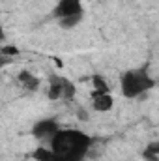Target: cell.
Masks as SVG:
<instances>
[{
  "mask_svg": "<svg viewBox=\"0 0 159 161\" xmlns=\"http://www.w3.org/2000/svg\"><path fill=\"white\" fill-rule=\"evenodd\" d=\"M49 146L64 161H84L92 146V139L80 129H60Z\"/></svg>",
  "mask_w": 159,
  "mask_h": 161,
  "instance_id": "obj_1",
  "label": "cell"
},
{
  "mask_svg": "<svg viewBox=\"0 0 159 161\" xmlns=\"http://www.w3.org/2000/svg\"><path fill=\"white\" fill-rule=\"evenodd\" d=\"M154 86H156V80L152 79V75L148 73V68L146 66L135 68V69H127L122 75V79H120L122 94L127 99L139 97V96L146 94L148 90H152Z\"/></svg>",
  "mask_w": 159,
  "mask_h": 161,
  "instance_id": "obj_2",
  "label": "cell"
},
{
  "mask_svg": "<svg viewBox=\"0 0 159 161\" xmlns=\"http://www.w3.org/2000/svg\"><path fill=\"white\" fill-rule=\"evenodd\" d=\"M49 99H71L75 96V86L73 82L62 77H51L49 84V92H47Z\"/></svg>",
  "mask_w": 159,
  "mask_h": 161,
  "instance_id": "obj_3",
  "label": "cell"
},
{
  "mask_svg": "<svg viewBox=\"0 0 159 161\" xmlns=\"http://www.w3.org/2000/svg\"><path fill=\"white\" fill-rule=\"evenodd\" d=\"M58 131H60V125L54 120H51V118L40 120L38 124H34V127H32V135H34L36 139H40V141L49 142V144H51V141L54 139V135H56Z\"/></svg>",
  "mask_w": 159,
  "mask_h": 161,
  "instance_id": "obj_4",
  "label": "cell"
},
{
  "mask_svg": "<svg viewBox=\"0 0 159 161\" xmlns=\"http://www.w3.org/2000/svg\"><path fill=\"white\" fill-rule=\"evenodd\" d=\"M77 13H82L80 0H58V4L52 9V17L56 21H60L64 17H69V15H77Z\"/></svg>",
  "mask_w": 159,
  "mask_h": 161,
  "instance_id": "obj_5",
  "label": "cell"
},
{
  "mask_svg": "<svg viewBox=\"0 0 159 161\" xmlns=\"http://www.w3.org/2000/svg\"><path fill=\"white\" fill-rule=\"evenodd\" d=\"M90 99H92V107L99 113H107L112 109L114 105V99L111 96V92H101V90H92L90 94Z\"/></svg>",
  "mask_w": 159,
  "mask_h": 161,
  "instance_id": "obj_6",
  "label": "cell"
},
{
  "mask_svg": "<svg viewBox=\"0 0 159 161\" xmlns=\"http://www.w3.org/2000/svg\"><path fill=\"white\" fill-rule=\"evenodd\" d=\"M17 80H19V84H21L25 90H30V92H34V90H38V88H40V79H38L34 73L26 71V69L19 73Z\"/></svg>",
  "mask_w": 159,
  "mask_h": 161,
  "instance_id": "obj_7",
  "label": "cell"
},
{
  "mask_svg": "<svg viewBox=\"0 0 159 161\" xmlns=\"http://www.w3.org/2000/svg\"><path fill=\"white\" fill-rule=\"evenodd\" d=\"M32 158L36 161H64L58 154H54V152L51 150V146H49V148H45V146L36 148L34 154H32Z\"/></svg>",
  "mask_w": 159,
  "mask_h": 161,
  "instance_id": "obj_8",
  "label": "cell"
},
{
  "mask_svg": "<svg viewBox=\"0 0 159 161\" xmlns=\"http://www.w3.org/2000/svg\"><path fill=\"white\" fill-rule=\"evenodd\" d=\"M80 21H82V13H77V15H69V17L60 19V21H58V25H60V28L69 30V28H75L77 25H80Z\"/></svg>",
  "mask_w": 159,
  "mask_h": 161,
  "instance_id": "obj_9",
  "label": "cell"
},
{
  "mask_svg": "<svg viewBox=\"0 0 159 161\" xmlns=\"http://www.w3.org/2000/svg\"><path fill=\"white\" fill-rule=\"evenodd\" d=\"M146 159H152L156 161L159 156V141H154V142H150L148 146H146V150H144V154H142Z\"/></svg>",
  "mask_w": 159,
  "mask_h": 161,
  "instance_id": "obj_10",
  "label": "cell"
},
{
  "mask_svg": "<svg viewBox=\"0 0 159 161\" xmlns=\"http://www.w3.org/2000/svg\"><path fill=\"white\" fill-rule=\"evenodd\" d=\"M92 86H94V90H101V92H111L109 90V84H107V80L105 77H101V75H92Z\"/></svg>",
  "mask_w": 159,
  "mask_h": 161,
  "instance_id": "obj_11",
  "label": "cell"
},
{
  "mask_svg": "<svg viewBox=\"0 0 159 161\" xmlns=\"http://www.w3.org/2000/svg\"><path fill=\"white\" fill-rule=\"evenodd\" d=\"M19 54V49L17 47H11V45H4L2 47V51H0V56H17Z\"/></svg>",
  "mask_w": 159,
  "mask_h": 161,
  "instance_id": "obj_12",
  "label": "cell"
}]
</instances>
